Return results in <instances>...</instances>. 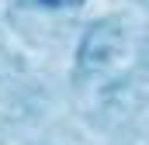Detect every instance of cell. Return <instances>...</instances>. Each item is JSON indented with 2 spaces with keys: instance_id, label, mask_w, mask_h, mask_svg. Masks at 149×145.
I'll return each mask as SVG.
<instances>
[{
  "instance_id": "1",
  "label": "cell",
  "mask_w": 149,
  "mask_h": 145,
  "mask_svg": "<svg viewBox=\"0 0 149 145\" xmlns=\"http://www.w3.org/2000/svg\"><path fill=\"white\" fill-rule=\"evenodd\" d=\"M42 3H73V0H42Z\"/></svg>"
}]
</instances>
